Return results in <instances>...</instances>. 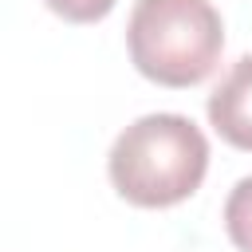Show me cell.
Here are the masks:
<instances>
[{"instance_id":"3957f363","label":"cell","mask_w":252,"mask_h":252,"mask_svg":"<svg viewBox=\"0 0 252 252\" xmlns=\"http://www.w3.org/2000/svg\"><path fill=\"white\" fill-rule=\"evenodd\" d=\"M209 122L236 150H252V55H240L209 94Z\"/></svg>"},{"instance_id":"277c9868","label":"cell","mask_w":252,"mask_h":252,"mask_svg":"<svg viewBox=\"0 0 252 252\" xmlns=\"http://www.w3.org/2000/svg\"><path fill=\"white\" fill-rule=\"evenodd\" d=\"M224 228L240 252H252V177H240L224 201Z\"/></svg>"},{"instance_id":"6da1fadb","label":"cell","mask_w":252,"mask_h":252,"mask_svg":"<svg viewBox=\"0 0 252 252\" xmlns=\"http://www.w3.org/2000/svg\"><path fill=\"white\" fill-rule=\"evenodd\" d=\"M209 169V138L185 114H142L106 158L114 189L142 209H165L197 193Z\"/></svg>"},{"instance_id":"7a4b0ae2","label":"cell","mask_w":252,"mask_h":252,"mask_svg":"<svg viewBox=\"0 0 252 252\" xmlns=\"http://www.w3.org/2000/svg\"><path fill=\"white\" fill-rule=\"evenodd\" d=\"M126 47L146 79L161 87H193L217 67L224 24L209 0H134Z\"/></svg>"},{"instance_id":"5b68a950","label":"cell","mask_w":252,"mask_h":252,"mask_svg":"<svg viewBox=\"0 0 252 252\" xmlns=\"http://www.w3.org/2000/svg\"><path fill=\"white\" fill-rule=\"evenodd\" d=\"M51 12H59L63 20H75V24H91V20H102L114 0H43Z\"/></svg>"}]
</instances>
